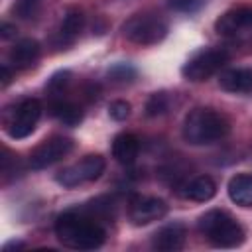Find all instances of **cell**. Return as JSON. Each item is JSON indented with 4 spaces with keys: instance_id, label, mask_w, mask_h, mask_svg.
<instances>
[{
    "instance_id": "obj_1",
    "label": "cell",
    "mask_w": 252,
    "mask_h": 252,
    "mask_svg": "<svg viewBox=\"0 0 252 252\" xmlns=\"http://www.w3.org/2000/svg\"><path fill=\"white\" fill-rule=\"evenodd\" d=\"M57 240L73 250H94L100 248L106 240V230L100 222L91 219L87 213L73 209L65 211L55 220Z\"/></svg>"
},
{
    "instance_id": "obj_2",
    "label": "cell",
    "mask_w": 252,
    "mask_h": 252,
    "mask_svg": "<svg viewBox=\"0 0 252 252\" xmlns=\"http://www.w3.org/2000/svg\"><path fill=\"white\" fill-rule=\"evenodd\" d=\"M230 132V120L215 110V108H195L191 110L181 126V136L191 146H209L222 138H226Z\"/></svg>"
},
{
    "instance_id": "obj_3",
    "label": "cell",
    "mask_w": 252,
    "mask_h": 252,
    "mask_svg": "<svg viewBox=\"0 0 252 252\" xmlns=\"http://www.w3.org/2000/svg\"><path fill=\"white\" fill-rule=\"evenodd\" d=\"M199 232L217 248H236L244 242V228L222 209H211L199 217Z\"/></svg>"
},
{
    "instance_id": "obj_4",
    "label": "cell",
    "mask_w": 252,
    "mask_h": 252,
    "mask_svg": "<svg viewBox=\"0 0 252 252\" xmlns=\"http://www.w3.org/2000/svg\"><path fill=\"white\" fill-rule=\"evenodd\" d=\"M122 35L138 45H154L167 35V22L150 12L134 14L122 24Z\"/></svg>"
},
{
    "instance_id": "obj_5",
    "label": "cell",
    "mask_w": 252,
    "mask_h": 252,
    "mask_svg": "<svg viewBox=\"0 0 252 252\" xmlns=\"http://www.w3.org/2000/svg\"><path fill=\"white\" fill-rule=\"evenodd\" d=\"M228 59H230V53L224 47H205L195 51L185 61V65L181 67V75L187 81L201 83L213 77L215 73H219L228 63Z\"/></svg>"
},
{
    "instance_id": "obj_6",
    "label": "cell",
    "mask_w": 252,
    "mask_h": 252,
    "mask_svg": "<svg viewBox=\"0 0 252 252\" xmlns=\"http://www.w3.org/2000/svg\"><path fill=\"white\" fill-rule=\"evenodd\" d=\"M41 102L37 98H24L16 104L12 112H6L4 116V128L10 138L22 140L30 136L35 130L37 120L41 118Z\"/></svg>"
},
{
    "instance_id": "obj_7",
    "label": "cell",
    "mask_w": 252,
    "mask_h": 252,
    "mask_svg": "<svg viewBox=\"0 0 252 252\" xmlns=\"http://www.w3.org/2000/svg\"><path fill=\"white\" fill-rule=\"evenodd\" d=\"M104 169H106L104 158L100 154H89L81 161L63 167L55 175V179L63 187H77V185H83V183H89V181L98 179L104 173Z\"/></svg>"
},
{
    "instance_id": "obj_8",
    "label": "cell",
    "mask_w": 252,
    "mask_h": 252,
    "mask_svg": "<svg viewBox=\"0 0 252 252\" xmlns=\"http://www.w3.org/2000/svg\"><path fill=\"white\" fill-rule=\"evenodd\" d=\"M75 148V142L71 138L65 136H51L47 140H43L28 158V165L30 169L37 171V169H45L53 163H57L59 159H63L67 154H71V150Z\"/></svg>"
},
{
    "instance_id": "obj_9",
    "label": "cell",
    "mask_w": 252,
    "mask_h": 252,
    "mask_svg": "<svg viewBox=\"0 0 252 252\" xmlns=\"http://www.w3.org/2000/svg\"><path fill=\"white\" fill-rule=\"evenodd\" d=\"M165 213H167V205H165L163 199H159V197H140L130 205L128 217L136 226H142V224H150V222L165 217Z\"/></svg>"
},
{
    "instance_id": "obj_10",
    "label": "cell",
    "mask_w": 252,
    "mask_h": 252,
    "mask_svg": "<svg viewBox=\"0 0 252 252\" xmlns=\"http://www.w3.org/2000/svg\"><path fill=\"white\" fill-rule=\"evenodd\" d=\"M252 28V8L238 6L228 12H224L217 22H215V32L219 35H236L242 30Z\"/></svg>"
},
{
    "instance_id": "obj_11",
    "label": "cell",
    "mask_w": 252,
    "mask_h": 252,
    "mask_svg": "<svg viewBox=\"0 0 252 252\" xmlns=\"http://www.w3.org/2000/svg\"><path fill=\"white\" fill-rule=\"evenodd\" d=\"M185 238H187L185 224L171 222V224H165L154 232L152 246L156 250H161V252H175V250H181L185 246Z\"/></svg>"
},
{
    "instance_id": "obj_12",
    "label": "cell",
    "mask_w": 252,
    "mask_h": 252,
    "mask_svg": "<svg viewBox=\"0 0 252 252\" xmlns=\"http://www.w3.org/2000/svg\"><path fill=\"white\" fill-rule=\"evenodd\" d=\"M39 53H41L39 41L33 39V37H24V39L16 41L14 47L10 49L8 63L14 69H28V67H32L39 59Z\"/></svg>"
},
{
    "instance_id": "obj_13",
    "label": "cell",
    "mask_w": 252,
    "mask_h": 252,
    "mask_svg": "<svg viewBox=\"0 0 252 252\" xmlns=\"http://www.w3.org/2000/svg\"><path fill=\"white\" fill-rule=\"evenodd\" d=\"M219 85L222 91L234 93V94L252 93V67H234V69L220 71Z\"/></svg>"
},
{
    "instance_id": "obj_14",
    "label": "cell",
    "mask_w": 252,
    "mask_h": 252,
    "mask_svg": "<svg viewBox=\"0 0 252 252\" xmlns=\"http://www.w3.org/2000/svg\"><path fill=\"white\" fill-rule=\"evenodd\" d=\"M177 193L183 197V199H189V201H197V203H205V201H211L217 193V183L213 181V177L209 175H197L185 183L179 185Z\"/></svg>"
},
{
    "instance_id": "obj_15",
    "label": "cell",
    "mask_w": 252,
    "mask_h": 252,
    "mask_svg": "<svg viewBox=\"0 0 252 252\" xmlns=\"http://www.w3.org/2000/svg\"><path fill=\"white\" fill-rule=\"evenodd\" d=\"M140 154V140L132 132H120L112 140V158L122 165H132Z\"/></svg>"
},
{
    "instance_id": "obj_16",
    "label": "cell",
    "mask_w": 252,
    "mask_h": 252,
    "mask_svg": "<svg viewBox=\"0 0 252 252\" xmlns=\"http://www.w3.org/2000/svg\"><path fill=\"white\" fill-rule=\"evenodd\" d=\"M228 197L232 203L240 207H252V175L250 173H238L228 181Z\"/></svg>"
},
{
    "instance_id": "obj_17",
    "label": "cell",
    "mask_w": 252,
    "mask_h": 252,
    "mask_svg": "<svg viewBox=\"0 0 252 252\" xmlns=\"http://www.w3.org/2000/svg\"><path fill=\"white\" fill-rule=\"evenodd\" d=\"M49 114L53 118H57L61 124H65V126H77L83 120L81 106L75 104V102H71V100H63V98L53 100L49 104Z\"/></svg>"
},
{
    "instance_id": "obj_18",
    "label": "cell",
    "mask_w": 252,
    "mask_h": 252,
    "mask_svg": "<svg viewBox=\"0 0 252 252\" xmlns=\"http://www.w3.org/2000/svg\"><path fill=\"white\" fill-rule=\"evenodd\" d=\"M83 26H85L83 12L81 10H75V8L69 10L65 14L63 22H61V26H59V39H61V43H73L79 37Z\"/></svg>"
},
{
    "instance_id": "obj_19",
    "label": "cell",
    "mask_w": 252,
    "mask_h": 252,
    "mask_svg": "<svg viewBox=\"0 0 252 252\" xmlns=\"http://www.w3.org/2000/svg\"><path fill=\"white\" fill-rule=\"evenodd\" d=\"M169 110V96L165 93H154L146 102V116L156 118Z\"/></svg>"
},
{
    "instance_id": "obj_20",
    "label": "cell",
    "mask_w": 252,
    "mask_h": 252,
    "mask_svg": "<svg viewBox=\"0 0 252 252\" xmlns=\"http://www.w3.org/2000/svg\"><path fill=\"white\" fill-rule=\"evenodd\" d=\"M108 77L114 83H130V81L136 79V69L128 63H118L108 71Z\"/></svg>"
},
{
    "instance_id": "obj_21",
    "label": "cell",
    "mask_w": 252,
    "mask_h": 252,
    "mask_svg": "<svg viewBox=\"0 0 252 252\" xmlns=\"http://www.w3.org/2000/svg\"><path fill=\"white\" fill-rule=\"evenodd\" d=\"M130 102H126V100H112L110 104H108V114H110V118L112 120H118V122H122V120H126L128 116H130Z\"/></svg>"
},
{
    "instance_id": "obj_22",
    "label": "cell",
    "mask_w": 252,
    "mask_h": 252,
    "mask_svg": "<svg viewBox=\"0 0 252 252\" xmlns=\"http://www.w3.org/2000/svg\"><path fill=\"white\" fill-rule=\"evenodd\" d=\"M205 0H167V6L175 12H197Z\"/></svg>"
},
{
    "instance_id": "obj_23",
    "label": "cell",
    "mask_w": 252,
    "mask_h": 252,
    "mask_svg": "<svg viewBox=\"0 0 252 252\" xmlns=\"http://www.w3.org/2000/svg\"><path fill=\"white\" fill-rule=\"evenodd\" d=\"M69 79H71V73H69V71H59V73L51 75V79L47 81V89H49L51 93H61V91L67 87Z\"/></svg>"
},
{
    "instance_id": "obj_24",
    "label": "cell",
    "mask_w": 252,
    "mask_h": 252,
    "mask_svg": "<svg viewBox=\"0 0 252 252\" xmlns=\"http://www.w3.org/2000/svg\"><path fill=\"white\" fill-rule=\"evenodd\" d=\"M39 8V0H18L16 12L20 18H33Z\"/></svg>"
},
{
    "instance_id": "obj_25",
    "label": "cell",
    "mask_w": 252,
    "mask_h": 252,
    "mask_svg": "<svg viewBox=\"0 0 252 252\" xmlns=\"http://www.w3.org/2000/svg\"><path fill=\"white\" fill-rule=\"evenodd\" d=\"M0 35H2V39L14 37V35H16V26L10 24V22H2V26H0Z\"/></svg>"
},
{
    "instance_id": "obj_26",
    "label": "cell",
    "mask_w": 252,
    "mask_h": 252,
    "mask_svg": "<svg viewBox=\"0 0 252 252\" xmlns=\"http://www.w3.org/2000/svg\"><path fill=\"white\" fill-rule=\"evenodd\" d=\"M12 81V71L8 65H2V87H6Z\"/></svg>"
},
{
    "instance_id": "obj_27",
    "label": "cell",
    "mask_w": 252,
    "mask_h": 252,
    "mask_svg": "<svg viewBox=\"0 0 252 252\" xmlns=\"http://www.w3.org/2000/svg\"><path fill=\"white\" fill-rule=\"evenodd\" d=\"M24 244L22 242H8V244H4V252H8L10 248H22Z\"/></svg>"
}]
</instances>
